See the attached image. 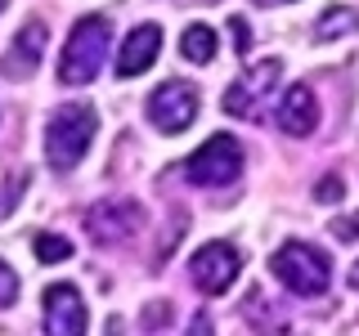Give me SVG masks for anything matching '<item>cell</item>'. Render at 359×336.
<instances>
[{
	"instance_id": "cell-1",
	"label": "cell",
	"mask_w": 359,
	"mask_h": 336,
	"mask_svg": "<svg viewBox=\"0 0 359 336\" xmlns=\"http://www.w3.org/2000/svg\"><path fill=\"white\" fill-rule=\"evenodd\" d=\"M108 45H112V22L104 14H86L67 31L63 59H59V81L63 85H90L108 59Z\"/></svg>"
},
{
	"instance_id": "cell-2",
	"label": "cell",
	"mask_w": 359,
	"mask_h": 336,
	"mask_svg": "<svg viewBox=\"0 0 359 336\" xmlns=\"http://www.w3.org/2000/svg\"><path fill=\"white\" fill-rule=\"evenodd\" d=\"M99 130V117L90 104H72V108H54L50 126H45V162L54 171H72L86 157L90 139Z\"/></svg>"
},
{
	"instance_id": "cell-3",
	"label": "cell",
	"mask_w": 359,
	"mask_h": 336,
	"mask_svg": "<svg viewBox=\"0 0 359 336\" xmlns=\"http://www.w3.org/2000/svg\"><path fill=\"white\" fill-rule=\"evenodd\" d=\"M269 269H274V278L283 283L292 296H323L332 283V265L328 255L319 251V246L310 242H287L274 251V260H269Z\"/></svg>"
},
{
	"instance_id": "cell-4",
	"label": "cell",
	"mask_w": 359,
	"mask_h": 336,
	"mask_svg": "<svg viewBox=\"0 0 359 336\" xmlns=\"http://www.w3.org/2000/svg\"><path fill=\"white\" fill-rule=\"evenodd\" d=\"M243 175V144L233 134H211L198 153H189L184 162V179L198 188H220V184H233Z\"/></svg>"
},
{
	"instance_id": "cell-5",
	"label": "cell",
	"mask_w": 359,
	"mask_h": 336,
	"mask_svg": "<svg viewBox=\"0 0 359 336\" xmlns=\"http://www.w3.org/2000/svg\"><path fill=\"white\" fill-rule=\"evenodd\" d=\"M86 229L99 246H121L144 229V211L126 197H108V202H99V206H90Z\"/></svg>"
},
{
	"instance_id": "cell-6",
	"label": "cell",
	"mask_w": 359,
	"mask_h": 336,
	"mask_svg": "<svg viewBox=\"0 0 359 336\" xmlns=\"http://www.w3.org/2000/svg\"><path fill=\"white\" fill-rule=\"evenodd\" d=\"M194 117H198V90L189 85V81H162L153 90V99H149V121L162 134H180V130H189L194 126Z\"/></svg>"
},
{
	"instance_id": "cell-7",
	"label": "cell",
	"mask_w": 359,
	"mask_h": 336,
	"mask_svg": "<svg viewBox=\"0 0 359 336\" xmlns=\"http://www.w3.org/2000/svg\"><path fill=\"white\" fill-rule=\"evenodd\" d=\"M238 269H243V260L229 242H207V246H198V255L189 260V274H194L198 291H207V296L229 291L233 278H238Z\"/></svg>"
},
{
	"instance_id": "cell-8",
	"label": "cell",
	"mask_w": 359,
	"mask_h": 336,
	"mask_svg": "<svg viewBox=\"0 0 359 336\" xmlns=\"http://www.w3.org/2000/svg\"><path fill=\"white\" fill-rule=\"evenodd\" d=\"M278 76H283V63H278V59L256 63L247 76H238V81L224 90V112H229V117H247V121H252L256 112H261V99L274 90Z\"/></svg>"
},
{
	"instance_id": "cell-9",
	"label": "cell",
	"mask_w": 359,
	"mask_h": 336,
	"mask_svg": "<svg viewBox=\"0 0 359 336\" xmlns=\"http://www.w3.org/2000/svg\"><path fill=\"white\" fill-rule=\"evenodd\" d=\"M90 314H86V300L72 283H54L45 291V332L50 336H76L86 332Z\"/></svg>"
},
{
	"instance_id": "cell-10",
	"label": "cell",
	"mask_w": 359,
	"mask_h": 336,
	"mask_svg": "<svg viewBox=\"0 0 359 336\" xmlns=\"http://www.w3.org/2000/svg\"><path fill=\"white\" fill-rule=\"evenodd\" d=\"M278 126H283V134H292V139L314 134V126H319V99H314V90L306 81L287 85V94L278 99Z\"/></svg>"
},
{
	"instance_id": "cell-11",
	"label": "cell",
	"mask_w": 359,
	"mask_h": 336,
	"mask_svg": "<svg viewBox=\"0 0 359 336\" xmlns=\"http://www.w3.org/2000/svg\"><path fill=\"white\" fill-rule=\"evenodd\" d=\"M45 36H50V31H45V22L41 18H32V22H22V31L14 36V45H9V54L5 59H0V72L5 76H32L41 67V54H45Z\"/></svg>"
},
{
	"instance_id": "cell-12",
	"label": "cell",
	"mask_w": 359,
	"mask_h": 336,
	"mask_svg": "<svg viewBox=\"0 0 359 336\" xmlns=\"http://www.w3.org/2000/svg\"><path fill=\"white\" fill-rule=\"evenodd\" d=\"M157 50H162V27L157 22H140V27L126 36V45L117 50V76H140L149 72Z\"/></svg>"
},
{
	"instance_id": "cell-13",
	"label": "cell",
	"mask_w": 359,
	"mask_h": 336,
	"mask_svg": "<svg viewBox=\"0 0 359 336\" xmlns=\"http://www.w3.org/2000/svg\"><path fill=\"white\" fill-rule=\"evenodd\" d=\"M346 31H359V9H351V5L323 9V18L314 22V36L319 41H337V36H346Z\"/></svg>"
},
{
	"instance_id": "cell-14",
	"label": "cell",
	"mask_w": 359,
	"mask_h": 336,
	"mask_svg": "<svg viewBox=\"0 0 359 336\" xmlns=\"http://www.w3.org/2000/svg\"><path fill=\"white\" fill-rule=\"evenodd\" d=\"M216 45H220L216 31L202 27V22H194V27L180 36V54H184L189 63H211V59H216Z\"/></svg>"
},
{
	"instance_id": "cell-15",
	"label": "cell",
	"mask_w": 359,
	"mask_h": 336,
	"mask_svg": "<svg viewBox=\"0 0 359 336\" xmlns=\"http://www.w3.org/2000/svg\"><path fill=\"white\" fill-rule=\"evenodd\" d=\"M36 260H41V265H63V260H72V242L59 238V233H36Z\"/></svg>"
},
{
	"instance_id": "cell-16",
	"label": "cell",
	"mask_w": 359,
	"mask_h": 336,
	"mask_svg": "<svg viewBox=\"0 0 359 336\" xmlns=\"http://www.w3.org/2000/svg\"><path fill=\"white\" fill-rule=\"evenodd\" d=\"M14 296H18V274H14L5 260H0V309L14 305Z\"/></svg>"
},
{
	"instance_id": "cell-17",
	"label": "cell",
	"mask_w": 359,
	"mask_h": 336,
	"mask_svg": "<svg viewBox=\"0 0 359 336\" xmlns=\"http://www.w3.org/2000/svg\"><path fill=\"white\" fill-rule=\"evenodd\" d=\"M314 197L319 202H328V206H337V202L346 197V184L337 175H328V179H319V184H314Z\"/></svg>"
},
{
	"instance_id": "cell-18",
	"label": "cell",
	"mask_w": 359,
	"mask_h": 336,
	"mask_svg": "<svg viewBox=\"0 0 359 336\" xmlns=\"http://www.w3.org/2000/svg\"><path fill=\"white\" fill-rule=\"evenodd\" d=\"M332 233L341 242H355L359 238V216H341V220H332Z\"/></svg>"
},
{
	"instance_id": "cell-19",
	"label": "cell",
	"mask_w": 359,
	"mask_h": 336,
	"mask_svg": "<svg viewBox=\"0 0 359 336\" xmlns=\"http://www.w3.org/2000/svg\"><path fill=\"white\" fill-rule=\"evenodd\" d=\"M229 31H233V41H238V54L252 50V36H247V22L243 18H229Z\"/></svg>"
},
{
	"instance_id": "cell-20",
	"label": "cell",
	"mask_w": 359,
	"mask_h": 336,
	"mask_svg": "<svg viewBox=\"0 0 359 336\" xmlns=\"http://www.w3.org/2000/svg\"><path fill=\"white\" fill-rule=\"evenodd\" d=\"M351 287L359 291V260H355V269H351Z\"/></svg>"
},
{
	"instance_id": "cell-21",
	"label": "cell",
	"mask_w": 359,
	"mask_h": 336,
	"mask_svg": "<svg viewBox=\"0 0 359 336\" xmlns=\"http://www.w3.org/2000/svg\"><path fill=\"white\" fill-rule=\"evenodd\" d=\"M0 5H5V0H0Z\"/></svg>"
}]
</instances>
